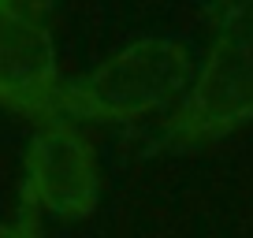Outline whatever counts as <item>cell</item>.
<instances>
[{"mask_svg":"<svg viewBox=\"0 0 253 238\" xmlns=\"http://www.w3.org/2000/svg\"><path fill=\"white\" fill-rule=\"evenodd\" d=\"M198 75L194 48L182 38H138L112 52L82 79L60 82L52 116L97 119V123H134L153 112H168L186 97Z\"/></svg>","mask_w":253,"mask_h":238,"instance_id":"1","label":"cell"},{"mask_svg":"<svg viewBox=\"0 0 253 238\" xmlns=\"http://www.w3.org/2000/svg\"><path fill=\"white\" fill-rule=\"evenodd\" d=\"M253 123V48L212 38L201 71L175 104L160 142L168 149H198Z\"/></svg>","mask_w":253,"mask_h":238,"instance_id":"2","label":"cell"},{"mask_svg":"<svg viewBox=\"0 0 253 238\" xmlns=\"http://www.w3.org/2000/svg\"><path fill=\"white\" fill-rule=\"evenodd\" d=\"M101 201V167L93 145L71 119L48 116L30 138L23 167V205L56 220H86Z\"/></svg>","mask_w":253,"mask_h":238,"instance_id":"3","label":"cell"},{"mask_svg":"<svg viewBox=\"0 0 253 238\" xmlns=\"http://www.w3.org/2000/svg\"><path fill=\"white\" fill-rule=\"evenodd\" d=\"M48 15L52 0H0V104L34 119L52 116L63 82Z\"/></svg>","mask_w":253,"mask_h":238,"instance_id":"4","label":"cell"},{"mask_svg":"<svg viewBox=\"0 0 253 238\" xmlns=\"http://www.w3.org/2000/svg\"><path fill=\"white\" fill-rule=\"evenodd\" d=\"M212 38H227L253 48V0H212Z\"/></svg>","mask_w":253,"mask_h":238,"instance_id":"5","label":"cell"},{"mask_svg":"<svg viewBox=\"0 0 253 238\" xmlns=\"http://www.w3.org/2000/svg\"><path fill=\"white\" fill-rule=\"evenodd\" d=\"M0 238H41V223H38V208L23 205L15 220L0 223Z\"/></svg>","mask_w":253,"mask_h":238,"instance_id":"6","label":"cell"}]
</instances>
